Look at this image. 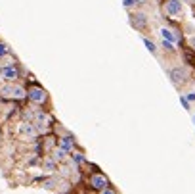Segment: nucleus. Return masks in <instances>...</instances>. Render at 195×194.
<instances>
[{
    "mask_svg": "<svg viewBox=\"0 0 195 194\" xmlns=\"http://www.w3.org/2000/svg\"><path fill=\"white\" fill-rule=\"evenodd\" d=\"M2 94L10 98H23L25 96V90L21 87H4L2 88Z\"/></svg>",
    "mask_w": 195,
    "mask_h": 194,
    "instance_id": "obj_1",
    "label": "nucleus"
},
{
    "mask_svg": "<svg viewBox=\"0 0 195 194\" xmlns=\"http://www.w3.org/2000/svg\"><path fill=\"white\" fill-rule=\"evenodd\" d=\"M186 69H182V67H176V69H172L170 71V79H172V83L174 85H180V83H184L186 81Z\"/></svg>",
    "mask_w": 195,
    "mask_h": 194,
    "instance_id": "obj_2",
    "label": "nucleus"
},
{
    "mask_svg": "<svg viewBox=\"0 0 195 194\" xmlns=\"http://www.w3.org/2000/svg\"><path fill=\"white\" fill-rule=\"evenodd\" d=\"M182 12V2L180 0H168L167 2V14L170 15H176Z\"/></svg>",
    "mask_w": 195,
    "mask_h": 194,
    "instance_id": "obj_3",
    "label": "nucleus"
},
{
    "mask_svg": "<svg viewBox=\"0 0 195 194\" xmlns=\"http://www.w3.org/2000/svg\"><path fill=\"white\" fill-rule=\"evenodd\" d=\"M29 98H31L33 102H38V104H40V102L46 100V92L42 88H31V90H29Z\"/></svg>",
    "mask_w": 195,
    "mask_h": 194,
    "instance_id": "obj_4",
    "label": "nucleus"
},
{
    "mask_svg": "<svg viewBox=\"0 0 195 194\" xmlns=\"http://www.w3.org/2000/svg\"><path fill=\"white\" fill-rule=\"evenodd\" d=\"M2 75H4L6 79H17V69H15V65L14 64L4 65V67H2Z\"/></svg>",
    "mask_w": 195,
    "mask_h": 194,
    "instance_id": "obj_5",
    "label": "nucleus"
},
{
    "mask_svg": "<svg viewBox=\"0 0 195 194\" xmlns=\"http://www.w3.org/2000/svg\"><path fill=\"white\" fill-rule=\"evenodd\" d=\"M92 186L98 188V190H103L105 186H107V181H105L103 177H100V175H94L92 177Z\"/></svg>",
    "mask_w": 195,
    "mask_h": 194,
    "instance_id": "obj_6",
    "label": "nucleus"
},
{
    "mask_svg": "<svg viewBox=\"0 0 195 194\" xmlns=\"http://www.w3.org/2000/svg\"><path fill=\"white\" fill-rule=\"evenodd\" d=\"M19 131H21L23 134H29V137H33V134L36 133V129H35V127H33L31 123H23L21 127H19Z\"/></svg>",
    "mask_w": 195,
    "mask_h": 194,
    "instance_id": "obj_7",
    "label": "nucleus"
},
{
    "mask_svg": "<svg viewBox=\"0 0 195 194\" xmlns=\"http://www.w3.org/2000/svg\"><path fill=\"white\" fill-rule=\"evenodd\" d=\"M134 18H136V19H134V23H136L138 27H144V25H145V18H144V15H142V14L134 15Z\"/></svg>",
    "mask_w": 195,
    "mask_h": 194,
    "instance_id": "obj_8",
    "label": "nucleus"
},
{
    "mask_svg": "<svg viewBox=\"0 0 195 194\" xmlns=\"http://www.w3.org/2000/svg\"><path fill=\"white\" fill-rule=\"evenodd\" d=\"M163 39L164 41H176V37L172 35V31H167V29H163Z\"/></svg>",
    "mask_w": 195,
    "mask_h": 194,
    "instance_id": "obj_9",
    "label": "nucleus"
},
{
    "mask_svg": "<svg viewBox=\"0 0 195 194\" xmlns=\"http://www.w3.org/2000/svg\"><path fill=\"white\" fill-rule=\"evenodd\" d=\"M71 146H73V139H71V137H65V139H63V148H65V150H69Z\"/></svg>",
    "mask_w": 195,
    "mask_h": 194,
    "instance_id": "obj_10",
    "label": "nucleus"
},
{
    "mask_svg": "<svg viewBox=\"0 0 195 194\" xmlns=\"http://www.w3.org/2000/svg\"><path fill=\"white\" fill-rule=\"evenodd\" d=\"M63 156H65V148H61V150H56V152H54V158H56V160H61Z\"/></svg>",
    "mask_w": 195,
    "mask_h": 194,
    "instance_id": "obj_11",
    "label": "nucleus"
},
{
    "mask_svg": "<svg viewBox=\"0 0 195 194\" xmlns=\"http://www.w3.org/2000/svg\"><path fill=\"white\" fill-rule=\"evenodd\" d=\"M56 183H58L56 179H46V181H44V186H46V188H52V186H54Z\"/></svg>",
    "mask_w": 195,
    "mask_h": 194,
    "instance_id": "obj_12",
    "label": "nucleus"
},
{
    "mask_svg": "<svg viewBox=\"0 0 195 194\" xmlns=\"http://www.w3.org/2000/svg\"><path fill=\"white\" fill-rule=\"evenodd\" d=\"M8 54V48H6V44H2V42H0V58H2V56H6Z\"/></svg>",
    "mask_w": 195,
    "mask_h": 194,
    "instance_id": "obj_13",
    "label": "nucleus"
},
{
    "mask_svg": "<svg viewBox=\"0 0 195 194\" xmlns=\"http://www.w3.org/2000/svg\"><path fill=\"white\" fill-rule=\"evenodd\" d=\"M145 46L149 48L151 52H155V44H153V42H151V41H147V39H145Z\"/></svg>",
    "mask_w": 195,
    "mask_h": 194,
    "instance_id": "obj_14",
    "label": "nucleus"
},
{
    "mask_svg": "<svg viewBox=\"0 0 195 194\" xmlns=\"http://www.w3.org/2000/svg\"><path fill=\"white\" fill-rule=\"evenodd\" d=\"M73 162H82V158L78 156V154H75V156H73Z\"/></svg>",
    "mask_w": 195,
    "mask_h": 194,
    "instance_id": "obj_15",
    "label": "nucleus"
},
{
    "mask_svg": "<svg viewBox=\"0 0 195 194\" xmlns=\"http://www.w3.org/2000/svg\"><path fill=\"white\" fill-rule=\"evenodd\" d=\"M124 4H126V6H132V4H134V0H124Z\"/></svg>",
    "mask_w": 195,
    "mask_h": 194,
    "instance_id": "obj_16",
    "label": "nucleus"
},
{
    "mask_svg": "<svg viewBox=\"0 0 195 194\" xmlns=\"http://www.w3.org/2000/svg\"><path fill=\"white\" fill-rule=\"evenodd\" d=\"M191 46H193V48H195V37H193V39H191Z\"/></svg>",
    "mask_w": 195,
    "mask_h": 194,
    "instance_id": "obj_17",
    "label": "nucleus"
},
{
    "mask_svg": "<svg viewBox=\"0 0 195 194\" xmlns=\"http://www.w3.org/2000/svg\"><path fill=\"white\" fill-rule=\"evenodd\" d=\"M136 2H140V4H145V2H147V0H136Z\"/></svg>",
    "mask_w": 195,
    "mask_h": 194,
    "instance_id": "obj_18",
    "label": "nucleus"
}]
</instances>
